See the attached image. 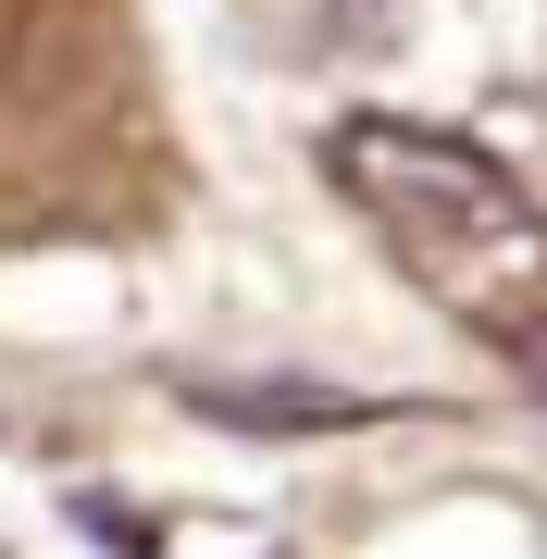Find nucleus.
Masks as SVG:
<instances>
[{"mask_svg": "<svg viewBox=\"0 0 547 559\" xmlns=\"http://www.w3.org/2000/svg\"><path fill=\"white\" fill-rule=\"evenodd\" d=\"M324 175L336 200L399 249L411 286H436L448 311H523V286L547 274V212L510 187V162H486L448 124H411V112H348L324 138Z\"/></svg>", "mask_w": 547, "mask_h": 559, "instance_id": "f257e3e1", "label": "nucleus"}, {"mask_svg": "<svg viewBox=\"0 0 547 559\" xmlns=\"http://www.w3.org/2000/svg\"><path fill=\"white\" fill-rule=\"evenodd\" d=\"M175 399H187V411H212V423H262V436H311V423H373V399H348V385H311V373H187Z\"/></svg>", "mask_w": 547, "mask_h": 559, "instance_id": "f03ea898", "label": "nucleus"}, {"mask_svg": "<svg viewBox=\"0 0 547 559\" xmlns=\"http://www.w3.org/2000/svg\"><path fill=\"white\" fill-rule=\"evenodd\" d=\"M75 522H87V535H100L112 559H163V522H150V510H112V498H75Z\"/></svg>", "mask_w": 547, "mask_h": 559, "instance_id": "7ed1b4c3", "label": "nucleus"}, {"mask_svg": "<svg viewBox=\"0 0 547 559\" xmlns=\"http://www.w3.org/2000/svg\"><path fill=\"white\" fill-rule=\"evenodd\" d=\"M498 348H510V373L547 399V311H498Z\"/></svg>", "mask_w": 547, "mask_h": 559, "instance_id": "20e7f679", "label": "nucleus"}]
</instances>
